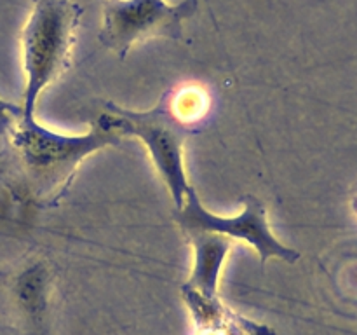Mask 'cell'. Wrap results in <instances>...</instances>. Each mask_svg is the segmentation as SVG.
I'll return each mask as SVG.
<instances>
[{"mask_svg": "<svg viewBox=\"0 0 357 335\" xmlns=\"http://www.w3.org/2000/svg\"><path fill=\"white\" fill-rule=\"evenodd\" d=\"M82 13V7L73 0H33L31 3L21 34L26 73L21 107L24 115L33 117L42 91L70 68Z\"/></svg>", "mask_w": 357, "mask_h": 335, "instance_id": "2", "label": "cell"}, {"mask_svg": "<svg viewBox=\"0 0 357 335\" xmlns=\"http://www.w3.org/2000/svg\"><path fill=\"white\" fill-rule=\"evenodd\" d=\"M194 321V335H278L272 327L234 313L218 297H204L181 286Z\"/></svg>", "mask_w": 357, "mask_h": 335, "instance_id": "6", "label": "cell"}, {"mask_svg": "<svg viewBox=\"0 0 357 335\" xmlns=\"http://www.w3.org/2000/svg\"><path fill=\"white\" fill-rule=\"evenodd\" d=\"M21 112H23V108L0 98V135L16 121V117L21 115Z\"/></svg>", "mask_w": 357, "mask_h": 335, "instance_id": "8", "label": "cell"}, {"mask_svg": "<svg viewBox=\"0 0 357 335\" xmlns=\"http://www.w3.org/2000/svg\"><path fill=\"white\" fill-rule=\"evenodd\" d=\"M176 222L183 230H206L232 239L244 241L257 250L261 264L268 258H281L288 264H295L300 253L293 248L284 246L272 234L267 220L265 204L253 194L243 195V211L236 216H218L202 206L197 192L192 187L185 194L181 209H176Z\"/></svg>", "mask_w": 357, "mask_h": 335, "instance_id": "5", "label": "cell"}, {"mask_svg": "<svg viewBox=\"0 0 357 335\" xmlns=\"http://www.w3.org/2000/svg\"><path fill=\"white\" fill-rule=\"evenodd\" d=\"M352 211H354V215L357 216V188L354 191V194H352Z\"/></svg>", "mask_w": 357, "mask_h": 335, "instance_id": "9", "label": "cell"}, {"mask_svg": "<svg viewBox=\"0 0 357 335\" xmlns=\"http://www.w3.org/2000/svg\"><path fill=\"white\" fill-rule=\"evenodd\" d=\"M183 236L194 246L195 264L188 281L181 286L204 297H218L220 271L227 253L232 248V241L206 230H183Z\"/></svg>", "mask_w": 357, "mask_h": 335, "instance_id": "7", "label": "cell"}, {"mask_svg": "<svg viewBox=\"0 0 357 335\" xmlns=\"http://www.w3.org/2000/svg\"><path fill=\"white\" fill-rule=\"evenodd\" d=\"M105 114L122 138L136 136L146 147L157 171L169 188L174 206L181 209L185 194L190 188L185 174L183 145L187 136L192 135V126L185 124L174 114L169 91H166L159 103L150 110H128L108 101L105 105Z\"/></svg>", "mask_w": 357, "mask_h": 335, "instance_id": "3", "label": "cell"}, {"mask_svg": "<svg viewBox=\"0 0 357 335\" xmlns=\"http://www.w3.org/2000/svg\"><path fill=\"white\" fill-rule=\"evenodd\" d=\"M2 136L0 185L14 201L42 209L59 204L91 154L122 142L105 112L84 135L51 131L21 112Z\"/></svg>", "mask_w": 357, "mask_h": 335, "instance_id": "1", "label": "cell"}, {"mask_svg": "<svg viewBox=\"0 0 357 335\" xmlns=\"http://www.w3.org/2000/svg\"><path fill=\"white\" fill-rule=\"evenodd\" d=\"M197 10V0L167 3L166 0H107L98 38L121 59L138 42L149 38L180 40L183 21Z\"/></svg>", "mask_w": 357, "mask_h": 335, "instance_id": "4", "label": "cell"}]
</instances>
